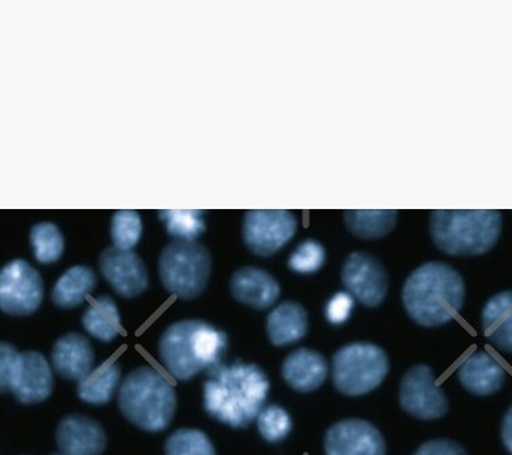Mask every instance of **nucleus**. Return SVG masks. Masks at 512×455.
Returning <instances> with one entry per match:
<instances>
[{"label": "nucleus", "mask_w": 512, "mask_h": 455, "mask_svg": "<svg viewBox=\"0 0 512 455\" xmlns=\"http://www.w3.org/2000/svg\"><path fill=\"white\" fill-rule=\"evenodd\" d=\"M204 383V409L209 416L233 428H245L263 412L269 380L256 364L235 361L209 369Z\"/></svg>", "instance_id": "nucleus-1"}, {"label": "nucleus", "mask_w": 512, "mask_h": 455, "mask_svg": "<svg viewBox=\"0 0 512 455\" xmlns=\"http://www.w3.org/2000/svg\"><path fill=\"white\" fill-rule=\"evenodd\" d=\"M466 287L458 271L431 261L407 278L402 300L407 315L424 327L450 323L465 302Z\"/></svg>", "instance_id": "nucleus-2"}, {"label": "nucleus", "mask_w": 512, "mask_h": 455, "mask_svg": "<svg viewBox=\"0 0 512 455\" xmlns=\"http://www.w3.org/2000/svg\"><path fill=\"white\" fill-rule=\"evenodd\" d=\"M227 335L203 320L171 324L159 342L160 360L178 380H190L220 364L227 349Z\"/></svg>", "instance_id": "nucleus-3"}, {"label": "nucleus", "mask_w": 512, "mask_h": 455, "mask_svg": "<svg viewBox=\"0 0 512 455\" xmlns=\"http://www.w3.org/2000/svg\"><path fill=\"white\" fill-rule=\"evenodd\" d=\"M119 409L130 423L147 432L164 431L177 412L173 384L155 368L141 367L127 375L119 389Z\"/></svg>", "instance_id": "nucleus-4"}, {"label": "nucleus", "mask_w": 512, "mask_h": 455, "mask_svg": "<svg viewBox=\"0 0 512 455\" xmlns=\"http://www.w3.org/2000/svg\"><path fill=\"white\" fill-rule=\"evenodd\" d=\"M437 248L452 256H480L491 251L502 233V215L492 210H440L431 215Z\"/></svg>", "instance_id": "nucleus-5"}, {"label": "nucleus", "mask_w": 512, "mask_h": 455, "mask_svg": "<svg viewBox=\"0 0 512 455\" xmlns=\"http://www.w3.org/2000/svg\"><path fill=\"white\" fill-rule=\"evenodd\" d=\"M390 372V360L380 346L355 342L332 358V380L339 393L358 397L377 389Z\"/></svg>", "instance_id": "nucleus-6"}, {"label": "nucleus", "mask_w": 512, "mask_h": 455, "mask_svg": "<svg viewBox=\"0 0 512 455\" xmlns=\"http://www.w3.org/2000/svg\"><path fill=\"white\" fill-rule=\"evenodd\" d=\"M211 255L194 241H175L159 259L163 286L182 300H193L204 292L211 275Z\"/></svg>", "instance_id": "nucleus-7"}, {"label": "nucleus", "mask_w": 512, "mask_h": 455, "mask_svg": "<svg viewBox=\"0 0 512 455\" xmlns=\"http://www.w3.org/2000/svg\"><path fill=\"white\" fill-rule=\"evenodd\" d=\"M44 296L40 274L25 260H13L0 272V308L11 316L35 313Z\"/></svg>", "instance_id": "nucleus-8"}, {"label": "nucleus", "mask_w": 512, "mask_h": 455, "mask_svg": "<svg viewBox=\"0 0 512 455\" xmlns=\"http://www.w3.org/2000/svg\"><path fill=\"white\" fill-rule=\"evenodd\" d=\"M399 402L406 413L425 421L442 419L450 406L446 393L435 382L432 368L424 364L414 365L403 376Z\"/></svg>", "instance_id": "nucleus-9"}, {"label": "nucleus", "mask_w": 512, "mask_h": 455, "mask_svg": "<svg viewBox=\"0 0 512 455\" xmlns=\"http://www.w3.org/2000/svg\"><path fill=\"white\" fill-rule=\"evenodd\" d=\"M297 231V219L290 211L253 210L246 212L244 240L259 256H271L280 251Z\"/></svg>", "instance_id": "nucleus-10"}, {"label": "nucleus", "mask_w": 512, "mask_h": 455, "mask_svg": "<svg viewBox=\"0 0 512 455\" xmlns=\"http://www.w3.org/2000/svg\"><path fill=\"white\" fill-rule=\"evenodd\" d=\"M347 293L369 308L379 307L387 296L388 275L376 257L364 252L351 253L342 268Z\"/></svg>", "instance_id": "nucleus-11"}, {"label": "nucleus", "mask_w": 512, "mask_h": 455, "mask_svg": "<svg viewBox=\"0 0 512 455\" xmlns=\"http://www.w3.org/2000/svg\"><path fill=\"white\" fill-rule=\"evenodd\" d=\"M327 455H386L383 435L375 425L361 419H347L332 425L324 438Z\"/></svg>", "instance_id": "nucleus-12"}, {"label": "nucleus", "mask_w": 512, "mask_h": 455, "mask_svg": "<svg viewBox=\"0 0 512 455\" xmlns=\"http://www.w3.org/2000/svg\"><path fill=\"white\" fill-rule=\"evenodd\" d=\"M100 271L119 296L134 298L148 289L147 268L133 251L106 249L100 256Z\"/></svg>", "instance_id": "nucleus-13"}, {"label": "nucleus", "mask_w": 512, "mask_h": 455, "mask_svg": "<svg viewBox=\"0 0 512 455\" xmlns=\"http://www.w3.org/2000/svg\"><path fill=\"white\" fill-rule=\"evenodd\" d=\"M54 391V374L47 358L39 352H22L10 393L25 405L40 404Z\"/></svg>", "instance_id": "nucleus-14"}, {"label": "nucleus", "mask_w": 512, "mask_h": 455, "mask_svg": "<svg viewBox=\"0 0 512 455\" xmlns=\"http://www.w3.org/2000/svg\"><path fill=\"white\" fill-rule=\"evenodd\" d=\"M56 443L62 455H100L106 450L107 436L99 421L70 415L56 428Z\"/></svg>", "instance_id": "nucleus-15"}, {"label": "nucleus", "mask_w": 512, "mask_h": 455, "mask_svg": "<svg viewBox=\"0 0 512 455\" xmlns=\"http://www.w3.org/2000/svg\"><path fill=\"white\" fill-rule=\"evenodd\" d=\"M51 361L56 374L63 379L80 383L93 371L95 352L87 337L70 333L55 342Z\"/></svg>", "instance_id": "nucleus-16"}, {"label": "nucleus", "mask_w": 512, "mask_h": 455, "mask_svg": "<svg viewBox=\"0 0 512 455\" xmlns=\"http://www.w3.org/2000/svg\"><path fill=\"white\" fill-rule=\"evenodd\" d=\"M458 378L469 393L487 397L502 389L507 372L491 354L477 350L463 361L458 369Z\"/></svg>", "instance_id": "nucleus-17"}, {"label": "nucleus", "mask_w": 512, "mask_h": 455, "mask_svg": "<svg viewBox=\"0 0 512 455\" xmlns=\"http://www.w3.org/2000/svg\"><path fill=\"white\" fill-rule=\"evenodd\" d=\"M230 289L235 300L259 311L272 307L280 296L278 281L269 272L257 267L235 271Z\"/></svg>", "instance_id": "nucleus-18"}, {"label": "nucleus", "mask_w": 512, "mask_h": 455, "mask_svg": "<svg viewBox=\"0 0 512 455\" xmlns=\"http://www.w3.org/2000/svg\"><path fill=\"white\" fill-rule=\"evenodd\" d=\"M282 375L291 389L310 393L319 389L327 379V360L315 350L297 349L284 360Z\"/></svg>", "instance_id": "nucleus-19"}, {"label": "nucleus", "mask_w": 512, "mask_h": 455, "mask_svg": "<svg viewBox=\"0 0 512 455\" xmlns=\"http://www.w3.org/2000/svg\"><path fill=\"white\" fill-rule=\"evenodd\" d=\"M308 312L301 304L286 301L269 313L267 333L275 346H289L300 342L308 333Z\"/></svg>", "instance_id": "nucleus-20"}, {"label": "nucleus", "mask_w": 512, "mask_h": 455, "mask_svg": "<svg viewBox=\"0 0 512 455\" xmlns=\"http://www.w3.org/2000/svg\"><path fill=\"white\" fill-rule=\"evenodd\" d=\"M482 330L500 350L512 353V290L493 296L482 311Z\"/></svg>", "instance_id": "nucleus-21"}, {"label": "nucleus", "mask_w": 512, "mask_h": 455, "mask_svg": "<svg viewBox=\"0 0 512 455\" xmlns=\"http://www.w3.org/2000/svg\"><path fill=\"white\" fill-rule=\"evenodd\" d=\"M96 275L92 268L71 267L58 279L52 290V301L62 309L76 308L95 289Z\"/></svg>", "instance_id": "nucleus-22"}, {"label": "nucleus", "mask_w": 512, "mask_h": 455, "mask_svg": "<svg viewBox=\"0 0 512 455\" xmlns=\"http://www.w3.org/2000/svg\"><path fill=\"white\" fill-rule=\"evenodd\" d=\"M121 376V365L117 361H106L78 383V397L87 404L106 405L114 397L121 382Z\"/></svg>", "instance_id": "nucleus-23"}, {"label": "nucleus", "mask_w": 512, "mask_h": 455, "mask_svg": "<svg viewBox=\"0 0 512 455\" xmlns=\"http://www.w3.org/2000/svg\"><path fill=\"white\" fill-rule=\"evenodd\" d=\"M82 326L93 338L111 342L121 333V313L111 297H99L91 302L84 316Z\"/></svg>", "instance_id": "nucleus-24"}, {"label": "nucleus", "mask_w": 512, "mask_h": 455, "mask_svg": "<svg viewBox=\"0 0 512 455\" xmlns=\"http://www.w3.org/2000/svg\"><path fill=\"white\" fill-rule=\"evenodd\" d=\"M396 214L391 210H354L345 212L347 229L364 240L386 237L395 227Z\"/></svg>", "instance_id": "nucleus-25"}, {"label": "nucleus", "mask_w": 512, "mask_h": 455, "mask_svg": "<svg viewBox=\"0 0 512 455\" xmlns=\"http://www.w3.org/2000/svg\"><path fill=\"white\" fill-rule=\"evenodd\" d=\"M33 253L39 263L50 264L61 259L65 240L54 223H39L31 230Z\"/></svg>", "instance_id": "nucleus-26"}, {"label": "nucleus", "mask_w": 512, "mask_h": 455, "mask_svg": "<svg viewBox=\"0 0 512 455\" xmlns=\"http://www.w3.org/2000/svg\"><path fill=\"white\" fill-rule=\"evenodd\" d=\"M159 216L166 223L168 234L178 241H194L205 230L203 211L164 210Z\"/></svg>", "instance_id": "nucleus-27"}, {"label": "nucleus", "mask_w": 512, "mask_h": 455, "mask_svg": "<svg viewBox=\"0 0 512 455\" xmlns=\"http://www.w3.org/2000/svg\"><path fill=\"white\" fill-rule=\"evenodd\" d=\"M164 453L166 455H216V450L211 439L203 431L181 428L168 436Z\"/></svg>", "instance_id": "nucleus-28"}, {"label": "nucleus", "mask_w": 512, "mask_h": 455, "mask_svg": "<svg viewBox=\"0 0 512 455\" xmlns=\"http://www.w3.org/2000/svg\"><path fill=\"white\" fill-rule=\"evenodd\" d=\"M142 222L136 211L122 210L115 212L111 220V238L115 248L132 251L140 241Z\"/></svg>", "instance_id": "nucleus-29"}, {"label": "nucleus", "mask_w": 512, "mask_h": 455, "mask_svg": "<svg viewBox=\"0 0 512 455\" xmlns=\"http://www.w3.org/2000/svg\"><path fill=\"white\" fill-rule=\"evenodd\" d=\"M257 427H259L260 435L267 442L278 443L290 435L293 430V421L286 409L272 405L264 408L260 416L257 417Z\"/></svg>", "instance_id": "nucleus-30"}, {"label": "nucleus", "mask_w": 512, "mask_h": 455, "mask_svg": "<svg viewBox=\"0 0 512 455\" xmlns=\"http://www.w3.org/2000/svg\"><path fill=\"white\" fill-rule=\"evenodd\" d=\"M325 249L320 242L309 240L302 242L289 259V267L300 274H312L323 267Z\"/></svg>", "instance_id": "nucleus-31"}, {"label": "nucleus", "mask_w": 512, "mask_h": 455, "mask_svg": "<svg viewBox=\"0 0 512 455\" xmlns=\"http://www.w3.org/2000/svg\"><path fill=\"white\" fill-rule=\"evenodd\" d=\"M20 356L21 353L11 343L2 342V348H0V389H2V393L11 391Z\"/></svg>", "instance_id": "nucleus-32"}, {"label": "nucleus", "mask_w": 512, "mask_h": 455, "mask_svg": "<svg viewBox=\"0 0 512 455\" xmlns=\"http://www.w3.org/2000/svg\"><path fill=\"white\" fill-rule=\"evenodd\" d=\"M354 308V297L350 293L340 292L336 293L334 297L328 301L327 308H325V317L328 322L339 326V324L346 323L349 320L351 311Z\"/></svg>", "instance_id": "nucleus-33"}, {"label": "nucleus", "mask_w": 512, "mask_h": 455, "mask_svg": "<svg viewBox=\"0 0 512 455\" xmlns=\"http://www.w3.org/2000/svg\"><path fill=\"white\" fill-rule=\"evenodd\" d=\"M414 455H467L459 443L454 440L436 439L426 442Z\"/></svg>", "instance_id": "nucleus-34"}, {"label": "nucleus", "mask_w": 512, "mask_h": 455, "mask_svg": "<svg viewBox=\"0 0 512 455\" xmlns=\"http://www.w3.org/2000/svg\"><path fill=\"white\" fill-rule=\"evenodd\" d=\"M502 440L503 445L512 454V406L508 409L502 423Z\"/></svg>", "instance_id": "nucleus-35"}, {"label": "nucleus", "mask_w": 512, "mask_h": 455, "mask_svg": "<svg viewBox=\"0 0 512 455\" xmlns=\"http://www.w3.org/2000/svg\"><path fill=\"white\" fill-rule=\"evenodd\" d=\"M52 455H62V454H52Z\"/></svg>", "instance_id": "nucleus-36"}]
</instances>
